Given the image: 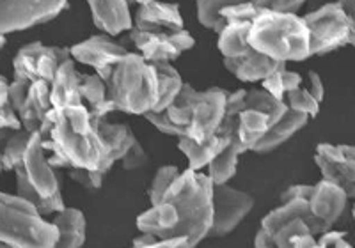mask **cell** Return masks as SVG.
Instances as JSON below:
<instances>
[{"label":"cell","mask_w":355,"mask_h":248,"mask_svg":"<svg viewBox=\"0 0 355 248\" xmlns=\"http://www.w3.org/2000/svg\"><path fill=\"white\" fill-rule=\"evenodd\" d=\"M214 222V183L208 176L194 170H183L157 204L137 216L141 234L158 240L187 238L196 248L210 236Z\"/></svg>","instance_id":"1"},{"label":"cell","mask_w":355,"mask_h":248,"mask_svg":"<svg viewBox=\"0 0 355 248\" xmlns=\"http://www.w3.org/2000/svg\"><path fill=\"white\" fill-rule=\"evenodd\" d=\"M43 149L53 168H80L105 176L107 151L96 130V119L84 105L52 108L40 130Z\"/></svg>","instance_id":"2"},{"label":"cell","mask_w":355,"mask_h":248,"mask_svg":"<svg viewBox=\"0 0 355 248\" xmlns=\"http://www.w3.org/2000/svg\"><path fill=\"white\" fill-rule=\"evenodd\" d=\"M227 94L230 92L218 87L198 91L185 84L171 107L164 112L146 114L144 119L164 135L187 136L201 144L217 135L226 117Z\"/></svg>","instance_id":"3"},{"label":"cell","mask_w":355,"mask_h":248,"mask_svg":"<svg viewBox=\"0 0 355 248\" xmlns=\"http://www.w3.org/2000/svg\"><path fill=\"white\" fill-rule=\"evenodd\" d=\"M249 46L279 64L309 59V33L299 15L265 11L252 21Z\"/></svg>","instance_id":"4"},{"label":"cell","mask_w":355,"mask_h":248,"mask_svg":"<svg viewBox=\"0 0 355 248\" xmlns=\"http://www.w3.org/2000/svg\"><path fill=\"white\" fill-rule=\"evenodd\" d=\"M107 84V98L116 112L142 116L153 112L158 103V78L155 66L128 52L117 60Z\"/></svg>","instance_id":"5"},{"label":"cell","mask_w":355,"mask_h":248,"mask_svg":"<svg viewBox=\"0 0 355 248\" xmlns=\"http://www.w3.org/2000/svg\"><path fill=\"white\" fill-rule=\"evenodd\" d=\"M17 195L34 206L43 216L57 215L66 208L61 183L55 168L49 163L43 149V136L34 133L25 151L24 161L15 170Z\"/></svg>","instance_id":"6"},{"label":"cell","mask_w":355,"mask_h":248,"mask_svg":"<svg viewBox=\"0 0 355 248\" xmlns=\"http://www.w3.org/2000/svg\"><path fill=\"white\" fill-rule=\"evenodd\" d=\"M59 238L52 220H46L31 202L0 192V245L9 248H53Z\"/></svg>","instance_id":"7"},{"label":"cell","mask_w":355,"mask_h":248,"mask_svg":"<svg viewBox=\"0 0 355 248\" xmlns=\"http://www.w3.org/2000/svg\"><path fill=\"white\" fill-rule=\"evenodd\" d=\"M309 55H327L345 46L355 48V2H332L307 12Z\"/></svg>","instance_id":"8"},{"label":"cell","mask_w":355,"mask_h":248,"mask_svg":"<svg viewBox=\"0 0 355 248\" xmlns=\"http://www.w3.org/2000/svg\"><path fill=\"white\" fill-rule=\"evenodd\" d=\"M69 59H71L69 48L49 46L40 41L28 43L21 46L12 59V73H15L12 78L25 84H34V82L52 84L57 69Z\"/></svg>","instance_id":"9"},{"label":"cell","mask_w":355,"mask_h":248,"mask_svg":"<svg viewBox=\"0 0 355 248\" xmlns=\"http://www.w3.org/2000/svg\"><path fill=\"white\" fill-rule=\"evenodd\" d=\"M315 163L322 172V179L336 184L355 200V145L323 144L316 145Z\"/></svg>","instance_id":"10"},{"label":"cell","mask_w":355,"mask_h":248,"mask_svg":"<svg viewBox=\"0 0 355 248\" xmlns=\"http://www.w3.org/2000/svg\"><path fill=\"white\" fill-rule=\"evenodd\" d=\"M68 9L64 0L41 2H0V36L46 24Z\"/></svg>","instance_id":"11"},{"label":"cell","mask_w":355,"mask_h":248,"mask_svg":"<svg viewBox=\"0 0 355 248\" xmlns=\"http://www.w3.org/2000/svg\"><path fill=\"white\" fill-rule=\"evenodd\" d=\"M347 202V193L336 184L323 179L316 184H311V192L307 197L311 232L315 236H322L325 232L332 231L336 222L343 215Z\"/></svg>","instance_id":"12"},{"label":"cell","mask_w":355,"mask_h":248,"mask_svg":"<svg viewBox=\"0 0 355 248\" xmlns=\"http://www.w3.org/2000/svg\"><path fill=\"white\" fill-rule=\"evenodd\" d=\"M254 208V197L230 184L214 186V222L210 236L222 238L239 227Z\"/></svg>","instance_id":"13"},{"label":"cell","mask_w":355,"mask_h":248,"mask_svg":"<svg viewBox=\"0 0 355 248\" xmlns=\"http://www.w3.org/2000/svg\"><path fill=\"white\" fill-rule=\"evenodd\" d=\"M130 39L137 46L139 55L151 64H171L173 60L180 59L182 53L196 46V39L187 28L174 34H151L132 28Z\"/></svg>","instance_id":"14"},{"label":"cell","mask_w":355,"mask_h":248,"mask_svg":"<svg viewBox=\"0 0 355 248\" xmlns=\"http://www.w3.org/2000/svg\"><path fill=\"white\" fill-rule=\"evenodd\" d=\"M126 53H128V50L121 43H117L105 34L87 37L85 41L73 44L69 48V57L75 64L80 62V64L93 68L94 75L100 76L103 82L109 80L117 60L123 59Z\"/></svg>","instance_id":"15"},{"label":"cell","mask_w":355,"mask_h":248,"mask_svg":"<svg viewBox=\"0 0 355 248\" xmlns=\"http://www.w3.org/2000/svg\"><path fill=\"white\" fill-rule=\"evenodd\" d=\"M133 28L141 33L174 34L185 30L182 11L176 4H164L153 0L139 2L137 12L133 18Z\"/></svg>","instance_id":"16"},{"label":"cell","mask_w":355,"mask_h":248,"mask_svg":"<svg viewBox=\"0 0 355 248\" xmlns=\"http://www.w3.org/2000/svg\"><path fill=\"white\" fill-rule=\"evenodd\" d=\"M94 27H98L105 36H119L121 33H128L133 28V18L130 12V6L125 0H91L87 2Z\"/></svg>","instance_id":"17"},{"label":"cell","mask_w":355,"mask_h":248,"mask_svg":"<svg viewBox=\"0 0 355 248\" xmlns=\"http://www.w3.org/2000/svg\"><path fill=\"white\" fill-rule=\"evenodd\" d=\"M52 110L50 103V84L46 82H34L28 85L27 96H25L24 105L18 110V119H20L21 130L34 135L40 133L44 119Z\"/></svg>","instance_id":"18"},{"label":"cell","mask_w":355,"mask_h":248,"mask_svg":"<svg viewBox=\"0 0 355 248\" xmlns=\"http://www.w3.org/2000/svg\"><path fill=\"white\" fill-rule=\"evenodd\" d=\"M80 75L77 64L71 59L66 60L61 68L57 69L50 84V103L52 108L78 107L82 105L80 96Z\"/></svg>","instance_id":"19"},{"label":"cell","mask_w":355,"mask_h":248,"mask_svg":"<svg viewBox=\"0 0 355 248\" xmlns=\"http://www.w3.org/2000/svg\"><path fill=\"white\" fill-rule=\"evenodd\" d=\"M96 130L107 151V165L112 168L121 161L132 144L137 141L135 133L125 123H109L107 119H96Z\"/></svg>","instance_id":"20"},{"label":"cell","mask_w":355,"mask_h":248,"mask_svg":"<svg viewBox=\"0 0 355 248\" xmlns=\"http://www.w3.org/2000/svg\"><path fill=\"white\" fill-rule=\"evenodd\" d=\"M279 66H281L279 62H274L256 50H250L249 53L239 57V59H224V68L234 78H239L240 82H247V84L266 80Z\"/></svg>","instance_id":"21"},{"label":"cell","mask_w":355,"mask_h":248,"mask_svg":"<svg viewBox=\"0 0 355 248\" xmlns=\"http://www.w3.org/2000/svg\"><path fill=\"white\" fill-rule=\"evenodd\" d=\"M52 224L57 227L59 238L53 248H82L87 238L85 216L77 208H64L61 213L53 215Z\"/></svg>","instance_id":"22"},{"label":"cell","mask_w":355,"mask_h":248,"mask_svg":"<svg viewBox=\"0 0 355 248\" xmlns=\"http://www.w3.org/2000/svg\"><path fill=\"white\" fill-rule=\"evenodd\" d=\"M231 139H233V136H231ZM231 139H226V136H220V135H214L206 142H201V144H199V142L190 141V139H187V136H182V139H178V149H180V151L187 157V161H189V170L201 172L202 168L208 167V165L215 160V157H217L218 152L230 144Z\"/></svg>","instance_id":"23"},{"label":"cell","mask_w":355,"mask_h":248,"mask_svg":"<svg viewBox=\"0 0 355 248\" xmlns=\"http://www.w3.org/2000/svg\"><path fill=\"white\" fill-rule=\"evenodd\" d=\"M82 105L89 110L94 119H107V116L116 112L112 103L107 98V84L98 75H80Z\"/></svg>","instance_id":"24"},{"label":"cell","mask_w":355,"mask_h":248,"mask_svg":"<svg viewBox=\"0 0 355 248\" xmlns=\"http://www.w3.org/2000/svg\"><path fill=\"white\" fill-rule=\"evenodd\" d=\"M309 121V117L302 116V114H297L293 110L288 108L286 116L275 124L274 128H270V132L266 133L261 139L258 145L254 148L252 152H259V154H266V152H272L274 149L281 148L284 142H288L295 133H299Z\"/></svg>","instance_id":"25"},{"label":"cell","mask_w":355,"mask_h":248,"mask_svg":"<svg viewBox=\"0 0 355 248\" xmlns=\"http://www.w3.org/2000/svg\"><path fill=\"white\" fill-rule=\"evenodd\" d=\"M270 128H274L270 119L258 110H242L236 116V139L245 151H254Z\"/></svg>","instance_id":"26"},{"label":"cell","mask_w":355,"mask_h":248,"mask_svg":"<svg viewBox=\"0 0 355 248\" xmlns=\"http://www.w3.org/2000/svg\"><path fill=\"white\" fill-rule=\"evenodd\" d=\"M245 151L242 144L239 142L236 136H233L230 141V144L218 152L215 160L208 165V179L214 183V186L218 184H227L231 177L236 174V167H239V158L242 157Z\"/></svg>","instance_id":"27"},{"label":"cell","mask_w":355,"mask_h":248,"mask_svg":"<svg viewBox=\"0 0 355 248\" xmlns=\"http://www.w3.org/2000/svg\"><path fill=\"white\" fill-rule=\"evenodd\" d=\"M250 25L252 24L249 21H233V24H227L224 30L218 34L217 48L224 59H239L252 50L247 41Z\"/></svg>","instance_id":"28"},{"label":"cell","mask_w":355,"mask_h":248,"mask_svg":"<svg viewBox=\"0 0 355 248\" xmlns=\"http://www.w3.org/2000/svg\"><path fill=\"white\" fill-rule=\"evenodd\" d=\"M158 78V103L153 112H164L167 107L173 105V101L180 96L183 82L182 75L173 64H153Z\"/></svg>","instance_id":"29"},{"label":"cell","mask_w":355,"mask_h":248,"mask_svg":"<svg viewBox=\"0 0 355 248\" xmlns=\"http://www.w3.org/2000/svg\"><path fill=\"white\" fill-rule=\"evenodd\" d=\"M242 110H258V112L265 114L270 119L272 126H275L279 121L286 116L288 107L284 101L275 100L274 96H270L263 89H250V91L245 92Z\"/></svg>","instance_id":"30"},{"label":"cell","mask_w":355,"mask_h":248,"mask_svg":"<svg viewBox=\"0 0 355 248\" xmlns=\"http://www.w3.org/2000/svg\"><path fill=\"white\" fill-rule=\"evenodd\" d=\"M261 85L263 91L268 92L275 100L284 101V96H286L288 92L302 87V76L299 73L290 71L286 64H281L266 80L261 82Z\"/></svg>","instance_id":"31"},{"label":"cell","mask_w":355,"mask_h":248,"mask_svg":"<svg viewBox=\"0 0 355 248\" xmlns=\"http://www.w3.org/2000/svg\"><path fill=\"white\" fill-rule=\"evenodd\" d=\"M31 136L33 135L25 132V130L8 133V136L4 139V148L0 149L2 151V165H4L6 172H15L20 167L28 142H31Z\"/></svg>","instance_id":"32"},{"label":"cell","mask_w":355,"mask_h":248,"mask_svg":"<svg viewBox=\"0 0 355 248\" xmlns=\"http://www.w3.org/2000/svg\"><path fill=\"white\" fill-rule=\"evenodd\" d=\"M227 2L230 0H199V2H196L199 24L206 28H211L218 36L226 27V21L222 18L220 11Z\"/></svg>","instance_id":"33"},{"label":"cell","mask_w":355,"mask_h":248,"mask_svg":"<svg viewBox=\"0 0 355 248\" xmlns=\"http://www.w3.org/2000/svg\"><path fill=\"white\" fill-rule=\"evenodd\" d=\"M21 124L17 110L12 108L9 100V80L6 76L0 78V132L11 133L20 132Z\"/></svg>","instance_id":"34"},{"label":"cell","mask_w":355,"mask_h":248,"mask_svg":"<svg viewBox=\"0 0 355 248\" xmlns=\"http://www.w3.org/2000/svg\"><path fill=\"white\" fill-rule=\"evenodd\" d=\"M284 103L290 110L297 114H302V116L316 117L320 112V103L315 100V98L311 96L309 91L306 87H299L295 89V91L288 92L286 96H284Z\"/></svg>","instance_id":"35"},{"label":"cell","mask_w":355,"mask_h":248,"mask_svg":"<svg viewBox=\"0 0 355 248\" xmlns=\"http://www.w3.org/2000/svg\"><path fill=\"white\" fill-rule=\"evenodd\" d=\"M180 172H182V170H180L176 165H164V167L158 168L157 174H155V177H153V181H151V184H150L151 206L157 204L158 200L164 197V193L169 190V186L174 183V179L180 176Z\"/></svg>","instance_id":"36"},{"label":"cell","mask_w":355,"mask_h":248,"mask_svg":"<svg viewBox=\"0 0 355 248\" xmlns=\"http://www.w3.org/2000/svg\"><path fill=\"white\" fill-rule=\"evenodd\" d=\"M68 177L71 181H75L77 184H80V188L87 190V192H96L101 188L103 184V177L98 172H91V170H80V168H71V170H66Z\"/></svg>","instance_id":"37"},{"label":"cell","mask_w":355,"mask_h":248,"mask_svg":"<svg viewBox=\"0 0 355 248\" xmlns=\"http://www.w3.org/2000/svg\"><path fill=\"white\" fill-rule=\"evenodd\" d=\"M146 161H148V154H146L144 148L141 145V142L135 141L132 144V148L126 151V154L123 157L121 163L125 170H137V168L144 167Z\"/></svg>","instance_id":"38"},{"label":"cell","mask_w":355,"mask_h":248,"mask_svg":"<svg viewBox=\"0 0 355 248\" xmlns=\"http://www.w3.org/2000/svg\"><path fill=\"white\" fill-rule=\"evenodd\" d=\"M313 248H354L347 241V234L339 231H329L318 236L316 245Z\"/></svg>","instance_id":"39"},{"label":"cell","mask_w":355,"mask_h":248,"mask_svg":"<svg viewBox=\"0 0 355 248\" xmlns=\"http://www.w3.org/2000/svg\"><path fill=\"white\" fill-rule=\"evenodd\" d=\"M28 85L31 84H25V82L21 80H15V78H12V82H9V100H11V105L12 108L17 110V114L18 110H20L21 105H24L25 96H27Z\"/></svg>","instance_id":"40"},{"label":"cell","mask_w":355,"mask_h":248,"mask_svg":"<svg viewBox=\"0 0 355 248\" xmlns=\"http://www.w3.org/2000/svg\"><path fill=\"white\" fill-rule=\"evenodd\" d=\"M266 9L275 12H288V15H297L304 6V0H265Z\"/></svg>","instance_id":"41"},{"label":"cell","mask_w":355,"mask_h":248,"mask_svg":"<svg viewBox=\"0 0 355 248\" xmlns=\"http://www.w3.org/2000/svg\"><path fill=\"white\" fill-rule=\"evenodd\" d=\"M306 89L309 91V94L315 98L318 103H322L323 96H325V89H323V82L320 78V75L316 71L307 73V85Z\"/></svg>","instance_id":"42"},{"label":"cell","mask_w":355,"mask_h":248,"mask_svg":"<svg viewBox=\"0 0 355 248\" xmlns=\"http://www.w3.org/2000/svg\"><path fill=\"white\" fill-rule=\"evenodd\" d=\"M132 248H192L187 238H173V240H157L144 247H132Z\"/></svg>","instance_id":"43"},{"label":"cell","mask_w":355,"mask_h":248,"mask_svg":"<svg viewBox=\"0 0 355 248\" xmlns=\"http://www.w3.org/2000/svg\"><path fill=\"white\" fill-rule=\"evenodd\" d=\"M6 43H8V39H6V36H0V52H2V50H4Z\"/></svg>","instance_id":"44"},{"label":"cell","mask_w":355,"mask_h":248,"mask_svg":"<svg viewBox=\"0 0 355 248\" xmlns=\"http://www.w3.org/2000/svg\"><path fill=\"white\" fill-rule=\"evenodd\" d=\"M4 172V165H2V151H0V174Z\"/></svg>","instance_id":"45"},{"label":"cell","mask_w":355,"mask_h":248,"mask_svg":"<svg viewBox=\"0 0 355 248\" xmlns=\"http://www.w3.org/2000/svg\"><path fill=\"white\" fill-rule=\"evenodd\" d=\"M6 136H8V133H4V132H0V141H4Z\"/></svg>","instance_id":"46"},{"label":"cell","mask_w":355,"mask_h":248,"mask_svg":"<svg viewBox=\"0 0 355 248\" xmlns=\"http://www.w3.org/2000/svg\"><path fill=\"white\" fill-rule=\"evenodd\" d=\"M352 215H354V220H355V204H354V209H352Z\"/></svg>","instance_id":"47"},{"label":"cell","mask_w":355,"mask_h":248,"mask_svg":"<svg viewBox=\"0 0 355 248\" xmlns=\"http://www.w3.org/2000/svg\"><path fill=\"white\" fill-rule=\"evenodd\" d=\"M0 248H9V247H6V245H0Z\"/></svg>","instance_id":"48"},{"label":"cell","mask_w":355,"mask_h":248,"mask_svg":"<svg viewBox=\"0 0 355 248\" xmlns=\"http://www.w3.org/2000/svg\"><path fill=\"white\" fill-rule=\"evenodd\" d=\"M0 78H2V75H0Z\"/></svg>","instance_id":"49"}]
</instances>
